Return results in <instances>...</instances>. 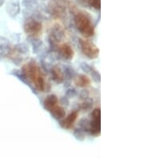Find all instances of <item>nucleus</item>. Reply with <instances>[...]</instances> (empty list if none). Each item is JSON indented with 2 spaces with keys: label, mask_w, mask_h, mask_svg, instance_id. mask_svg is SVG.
I'll return each mask as SVG.
<instances>
[{
  "label": "nucleus",
  "mask_w": 144,
  "mask_h": 158,
  "mask_svg": "<svg viewBox=\"0 0 144 158\" xmlns=\"http://www.w3.org/2000/svg\"><path fill=\"white\" fill-rule=\"evenodd\" d=\"M75 23L81 35L85 38H91L94 35V28L91 18L83 13H78L75 17Z\"/></svg>",
  "instance_id": "1"
},
{
  "label": "nucleus",
  "mask_w": 144,
  "mask_h": 158,
  "mask_svg": "<svg viewBox=\"0 0 144 158\" xmlns=\"http://www.w3.org/2000/svg\"><path fill=\"white\" fill-rule=\"evenodd\" d=\"M29 53V48L25 43H18L14 46V48L11 49L8 57H11L15 64L18 65L27 58Z\"/></svg>",
  "instance_id": "2"
},
{
  "label": "nucleus",
  "mask_w": 144,
  "mask_h": 158,
  "mask_svg": "<svg viewBox=\"0 0 144 158\" xmlns=\"http://www.w3.org/2000/svg\"><path fill=\"white\" fill-rule=\"evenodd\" d=\"M22 72L25 75V77L27 78V80L30 82V84H33L34 81L36 80L37 78L43 75L40 68L38 66L36 62L34 61L29 62L28 63L25 64L22 67Z\"/></svg>",
  "instance_id": "3"
},
{
  "label": "nucleus",
  "mask_w": 144,
  "mask_h": 158,
  "mask_svg": "<svg viewBox=\"0 0 144 158\" xmlns=\"http://www.w3.org/2000/svg\"><path fill=\"white\" fill-rule=\"evenodd\" d=\"M65 36L64 29L59 24H55L49 33V42H50L51 50L57 51L58 43L62 41Z\"/></svg>",
  "instance_id": "4"
},
{
  "label": "nucleus",
  "mask_w": 144,
  "mask_h": 158,
  "mask_svg": "<svg viewBox=\"0 0 144 158\" xmlns=\"http://www.w3.org/2000/svg\"><path fill=\"white\" fill-rule=\"evenodd\" d=\"M47 10L51 16L63 18L66 14V6L64 0H51L48 4Z\"/></svg>",
  "instance_id": "5"
},
{
  "label": "nucleus",
  "mask_w": 144,
  "mask_h": 158,
  "mask_svg": "<svg viewBox=\"0 0 144 158\" xmlns=\"http://www.w3.org/2000/svg\"><path fill=\"white\" fill-rule=\"evenodd\" d=\"M80 49L82 54L90 59H95L99 54V49L90 40L79 39Z\"/></svg>",
  "instance_id": "6"
},
{
  "label": "nucleus",
  "mask_w": 144,
  "mask_h": 158,
  "mask_svg": "<svg viewBox=\"0 0 144 158\" xmlns=\"http://www.w3.org/2000/svg\"><path fill=\"white\" fill-rule=\"evenodd\" d=\"M43 25L34 18H28L24 23V31L29 37H38L42 32Z\"/></svg>",
  "instance_id": "7"
},
{
  "label": "nucleus",
  "mask_w": 144,
  "mask_h": 158,
  "mask_svg": "<svg viewBox=\"0 0 144 158\" xmlns=\"http://www.w3.org/2000/svg\"><path fill=\"white\" fill-rule=\"evenodd\" d=\"M57 53L59 57H62L66 61H70L74 57L73 49L67 43H62L58 46Z\"/></svg>",
  "instance_id": "8"
},
{
  "label": "nucleus",
  "mask_w": 144,
  "mask_h": 158,
  "mask_svg": "<svg viewBox=\"0 0 144 158\" xmlns=\"http://www.w3.org/2000/svg\"><path fill=\"white\" fill-rule=\"evenodd\" d=\"M78 117V111H73L71 112L70 114L66 117L62 119L60 122L59 125L64 129H71L74 125V123L75 122Z\"/></svg>",
  "instance_id": "9"
},
{
  "label": "nucleus",
  "mask_w": 144,
  "mask_h": 158,
  "mask_svg": "<svg viewBox=\"0 0 144 158\" xmlns=\"http://www.w3.org/2000/svg\"><path fill=\"white\" fill-rule=\"evenodd\" d=\"M6 11L11 17L17 16L20 12V4L18 0H10L6 6Z\"/></svg>",
  "instance_id": "10"
},
{
  "label": "nucleus",
  "mask_w": 144,
  "mask_h": 158,
  "mask_svg": "<svg viewBox=\"0 0 144 158\" xmlns=\"http://www.w3.org/2000/svg\"><path fill=\"white\" fill-rule=\"evenodd\" d=\"M11 49L9 40L5 37H0V58L8 57Z\"/></svg>",
  "instance_id": "11"
},
{
  "label": "nucleus",
  "mask_w": 144,
  "mask_h": 158,
  "mask_svg": "<svg viewBox=\"0 0 144 158\" xmlns=\"http://www.w3.org/2000/svg\"><path fill=\"white\" fill-rule=\"evenodd\" d=\"M50 73L51 74L53 81L58 83V84H61L65 81L63 71L62 70V69H60L59 67L52 66V67L50 70Z\"/></svg>",
  "instance_id": "12"
},
{
  "label": "nucleus",
  "mask_w": 144,
  "mask_h": 158,
  "mask_svg": "<svg viewBox=\"0 0 144 158\" xmlns=\"http://www.w3.org/2000/svg\"><path fill=\"white\" fill-rule=\"evenodd\" d=\"M28 41L32 45L33 48V52L34 54H40V53H44L43 51V42L42 40L38 38V37H29L27 36ZM45 54V53H44Z\"/></svg>",
  "instance_id": "13"
},
{
  "label": "nucleus",
  "mask_w": 144,
  "mask_h": 158,
  "mask_svg": "<svg viewBox=\"0 0 144 158\" xmlns=\"http://www.w3.org/2000/svg\"><path fill=\"white\" fill-rule=\"evenodd\" d=\"M74 82L78 87H87L91 85V79L85 74H77L74 78Z\"/></svg>",
  "instance_id": "14"
},
{
  "label": "nucleus",
  "mask_w": 144,
  "mask_h": 158,
  "mask_svg": "<svg viewBox=\"0 0 144 158\" xmlns=\"http://www.w3.org/2000/svg\"><path fill=\"white\" fill-rule=\"evenodd\" d=\"M59 103V98L55 94H50L46 97L43 101V106L45 110L50 111L51 109L58 105Z\"/></svg>",
  "instance_id": "15"
},
{
  "label": "nucleus",
  "mask_w": 144,
  "mask_h": 158,
  "mask_svg": "<svg viewBox=\"0 0 144 158\" xmlns=\"http://www.w3.org/2000/svg\"><path fill=\"white\" fill-rule=\"evenodd\" d=\"M12 74V75L15 76L16 78H18V80L21 81L22 82H23L24 84H26V85H27L31 89V90L33 91V93H34L35 94H38V92L35 90V89L34 88V86L30 84V82H29V81L27 80V78H26L25 75L23 74V72L20 70H13L11 71V73Z\"/></svg>",
  "instance_id": "16"
},
{
  "label": "nucleus",
  "mask_w": 144,
  "mask_h": 158,
  "mask_svg": "<svg viewBox=\"0 0 144 158\" xmlns=\"http://www.w3.org/2000/svg\"><path fill=\"white\" fill-rule=\"evenodd\" d=\"M49 112L51 113L52 117L56 120L63 119L65 116H66V111L64 110V108L62 107V106H59V105L55 106Z\"/></svg>",
  "instance_id": "17"
},
{
  "label": "nucleus",
  "mask_w": 144,
  "mask_h": 158,
  "mask_svg": "<svg viewBox=\"0 0 144 158\" xmlns=\"http://www.w3.org/2000/svg\"><path fill=\"white\" fill-rule=\"evenodd\" d=\"M89 132L93 136H98L101 132V119H92Z\"/></svg>",
  "instance_id": "18"
},
{
  "label": "nucleus",
  "mask_w": 144,
  "mask_h": 158,
  "mask_svg": "<svg viewBox=\"0 0 144 158\" xmlns=\"http://www.w3.org/2000/svg\"><path fill=\"white\" fill-rule=\"evenodd\" d=\"M63 73H64V77H65V79L66 80L71 81V79H74L75 77L77 75L76 73V71L75 70L73 67H71V66H64L63 67Z\"/></svg>",
  "instance_id": "19"
},
{
  "label": "nucleus",
  "mask_w": 144,
  "mask_h": 158,
  "mask_svg": "<svg viewBox=\"0 0 144 158\" xmlns=\"http://www.w3.org/2000/svg\"><path fill=\"white\" fill-rule=\"evenodd\" d=\"M93 103H94L93 99L88 98L83 100L82 103L80 104L79 109L84 110V111H88V110H91V108L93 107Z\"/></svg>",
  "instance_id": "20"
},
{
  "label": "nucleus",
  "mask_w": 144,
  "mask_h": 158,
  "mask_svg": "<svg viewBox=\"0 0 144 158\" xmlns=\"http://www.w3.org/2000/svg\"><path fill=\"white\" fill-rule=\"evenodd\" d=\"M78 125H79V128L84 131L85 133L89 132L90 127H91V121L87 118L83 117L82 119H80V121L78 122Z\"/></svg>",
  "instance_id": "21"
},
{
  "label": "nucleus",
  "mask_w": 144,
  "mask_h": 158,
  "mask_svg": "<svg viewBox=\"0 0 144 158\" xmlns=\"http://www.w3.org/2000/svg\"><path fill=\"white\" fill-rule=\"evenodd\" d=\"M74 137L78 141H83L86 138V134H85V132L82 129H81L80 128L76 129L74 131Z\"/></svg>",
  "instance_id": "22"
},
{
  "label": "nucleus",
  "mask_w": 144,
  "mask_h": 158,
  "mask_svg": "<svg viewBox=\"0 0 144 158\" xmlns=\"http://www.w3.org/2000/svg\"><path fill=\"white\" fill-rule=\"evenodd\" d=\"M80 68H81V70H82L83 72L87 73H91V72L94 70V68H93L91 65H89L88 63H87V62H82L80 63Z\"/></svg>",
  "instance_id": "23"
},
{
  "label": "nucleus",
  "mask_w": 144,
  "mask_h": 158,
  "mask_svg": "<svg viewBox=\"0 0 144 158\" xmlns=\"http://www.w3.org/2000/svg\"><path fill=\"white\" fill-rule=\"evenodd\" d=\"M91 78L93 79V81L94 82H95L97 83H99L101 82V75L100 73H99V72L97 70H93L91 72Z\"/></svg>",
  "instance_id": "24"
},
{
  "label": "nucleus",
  "mask_w": 144,
  "mask_h": 158,
  "mask_svg": "<svg viewBox=\"0 0 144 158\" xmlns=\"http://www.w3.org/2000/svg\"><path fill=\"white\" fill-rule=\"evenodd\" d=\"M88 3L91 7L94 8L95 10H100L101 8V0H87Z\"/></svg>",
  "instance_id": "25"
},
{
  "label": "nucleus",
  "mask_w": 144,
  "mask_h": 158,
  "mask_svg": "<svg viewBox=\"0 0 144 158\" xmlns=\"http://www.w3.org/2000/svg\"><path fill=\"white\" fill-rule=\"evenodd\" d=\"M78 92L75 88H70L66 91V97L68 98H75L77 96Z\"/></svg>",
  "instance_id": "26"
},
{
  "label": "nucleus",
  "mask_w": 144,
  "mask_h": 158,
  "mask_svg": "<svg viewBox=\"0 0 144 158\" xmlns=\"http://www.w3.org/2000/svg\"><path fill=\"white\" fill-rule=\"evenodd\" d=\"M92 119H101V110L100 108H96L91 113Z\"/></svg>",
  "instance_id": "27"
},
{
  "label": "nucleus",
  "mask_w": 144,
  "mask_h": 158,
  "mask_svg": "<svg viewBox=\"0 0 144 158\" xmlns=\"http://www.w3.org/2000/svg\"><path fill=\"white\" fill-rule=\"evenodd\" d=\"M79 98L81 100H85L89 98V91L87 89H82L79 93Z\"/></svg>",
  "instance_id": "28"
},
{
  "label": "nucleus",
  "mask_w": 144,
  "mask_h": 158,
  "mask_svg": "<svg viewBox=\"0 0 144 158\" xmlns=\"http://www.w3.org/2000/svg\"><path fill=\"white\" fill-rule=\"evenodd\" d=\"M60 103L62 104V105H65V106H68L69 104H70V101H69L68 98L65 97H62L60 98Z\"/></svg>",
  "instance_id": "29"
},
{
  "label": "nucleus",
  "mask_w": 144,
  "mask_h": 158,
  "mask_svg": "<svg viewBox=\"0 0 144 158\" xmlns=\"http://www.w3.org/2000/svg\"><path fill=\"white\" fill-rule=\"evenodd\" d=\"M5 2V0H0V7L3 5V3Z\"/></svg>",
  "instance_id": "30"
},
{
  "label": "nucleus",
  "mask_w": 144,
  "mask_h": 158,
  "mask_svg": "<svg viewBox=\"0 0 144 158\" xmlns=\"http://www.w3.org/2000/svg\"><path fill=\"white\" fill-rule=\"evenodd\" d=\"M42 1H46V0H42Z\"/></svg>",
  "instance_id": "31"
}]
</instances>
